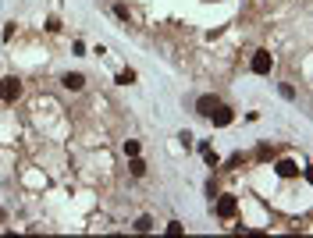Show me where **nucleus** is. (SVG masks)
I'll return each instance as SVG.
<instances>
[{
  "instance_id": "f257e3e1",
  "label": "nucleus",
  "mask_w": 313,
  "mask_h": 238,
  "mask_svg": "<svg viewBox=\"0 0 313 238\" xmlns=\"http://www.w3.org/2000/svg\"><path fill=\"white\" fill-rule=\"evenodd\" d=\"M214 210H217V217H224V220H231L235 217V210H239V199L235 195H214Z\"/></svg>"
},
{
  "instance_id": "4468645a",
  "label": "nucleus",
  "mask_w": 313,
  "mask_h": 238,
  "mask_svg": "<svg viewBox=\"0 0 313 238\" xmlns=\"http://www.w3.org/2000/svg\"><path fill=\"white\" fill-rule=\"evenodd\" d=\"M0 100H4V86H0Z\"/></svg>"
},
{
  "instance_id": "ddd939ff",
  "label": "nucleus",
  "mask_w": 313,
  "mask_h": 238,
  "mask_svg": "<svg viewBox=\"0 0 313 238\" xmlns=\"http://www.w3.org/2000/svg\"><path fill=\"white\" fill-rule=\"evenodd\" d=\"M47 32H61V18H47Z\"/></svg>"
},
{
  "instance_id": "6e6552de",
  "label": "nucleus",
  "mask_w": 313,
  "mask_h": 238,
  "mask_svg": "<svg viewBox=\"0 0 313 238\" xmlns=\"http://www.w3.org/2000/svg\"><path fill=\"white\" fill-rule=\"evenodd\" d=\"M128 171H132L135 178H142V174H146V164L139 160V156H128Z\"/></svg>"
},
{
  "instance_id": "39448f33",
  "label": "nucleus",
  "mask_w": 313,
  "mask_h": 238,
  "mask_svg": "<svg viewBox=\"0 0 313 238\" xmlns=\"http://www.w3.org/2000/svg\"><path fill=\"white\" fill-rule=\"evenodd\" d=\"M0 86H4V100H8V103H15V100L22 96V82H18V78H4Z\"/></svg>"
},
{
  "instance_id": "1a4fd4ad",
  "label": "nucleus",
  "mask_w": 313,
  "mask_h": 238,
  "mask_svg": "<svg viewBox=\"0 0 313 238\" xmlns=\"http://www.w3.org/2000/svg\"><path fill=\"white\" fill-rule=\"evenodd\" d=\"M132 82H135V71H132V68L117 75V86H132Z\"/></svg>"
},
{
  "instance_id": "9d476101",
  "label": "nucleus",
  "mask_w": 313,
  "mask_h": 238,
  "mask_svg": "<svg viewBox=\"0 0 313 238\" xmlns=\"http://www.w3.org/2000/svg\"><path fill=\"white\" fill-rule=\"evenodd\" d=\"M114 15L121 18V22H132V11H128V4H117V8H114Z\"/></svg>"
},
{
  "instance_id": "9b49d317",
  "label": "nucleus",
  "mask_w": 313,
  "mask_h": 238,
  "mask_svg": "<svg viewBox=\"0 0 313 238\" xmlns=\"http://www.w3.org/2000/svg\"><path fill=\"white\" fill-rule=\"evenodd\" d=\"M125 156H139V139H128L125 142Z\"/></svg>"
},
{
  "instance_id": "0eeeda50",
  "label": "nucleus",
  "mask_w": 313,
  "mask_h": 238,
  "mask_svg": "<svg viewBox=\"0 0 313 238\" xmlns=\"http://www.w3.org/2000/svg\"><path fill=\"white\" fill-rule=\"evenodd\" d=\"M278 174H281V178H295V174H299V164H295V160H278Z\"/></svg>"
},
{
  "instance_id": "423d86ee",
  "label": "nucleus",
  "mask_w": 313,
  "mask_h": 238,
  "mask_svg": "<svg viewBox=\"0 0 313 238\" xmlns=\"http://www.w3.org/2000/svg\"><path fill=\"white\" fill-rule=\"evenodd\" d=\"M217 103H221L217 96H200V100H196V114H203V117H210Z\"/></svg>"
},
{
  "instance_id": "f03ea898",
  "label": "nucleus",
  "mask_w": 313,
  "mask_h": 238,
  "mask_svg": "<svg viewBox=\"0 0 313 238\" xmlns=\"http://www.w3.org/2000/svg\"><path fill=\"white\" fill-rule=\"evenodd\" d=\"M249 68H253V75H267V71L274 68V57H270L267 50H256L253 61H249Z\"/></svg>"
},
{
  "instance_id": "20e7f679",
  "label": "nucleus",
  "mask_w": 313,
  "mask_h": 238,
  "mask_svg": "<svg viewBox=\"0 0 313 238\" xmlns=\"http://www.w3.org/2000/svg\"><path fill=\"white\" fill-rule=\"evenodd\" d=\"M61 86H64V89H71V93H78V89H86V75H78V71H68V75L61 78Z\"/></svg>"
},
{
  "instance_id": "7ed1b4c3",
  "label": "nucleus",
  "mask_w": 313,
  "mask_h": 238,
  "mask_svg": "<svg viewBox=\"0 0 313 238\" xmlns=\"http://www.w3.org/2000/svg\"><path fill=\"white\" fill-rule=\"evenodd\" d=\"M210 121H214L217 128H228V125L235 121V114H231V110H228L224 103H217V107H214V114H210Z\"/></svg>"
},
{
  "instance_id": "f8f14e48",
  "label": "nucleus",
  "mask_w": 313,
  "mask_h": 238,
  "mask_svg": "<svg viewBox=\"0 0 313 238\" xmlns=\"http://www.w3.org/2000/svg\"><path fill=\"white\" fill-rule=\"evenodd\" d=\"M135 231H153V217H139L135 220Z\"/></svg>"
}]
</instances>
